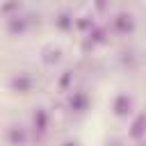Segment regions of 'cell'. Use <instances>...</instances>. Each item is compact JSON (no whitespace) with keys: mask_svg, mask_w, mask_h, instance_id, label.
<instances>
[{"mask_svg":"<svg viewBox=\"0 0 146 146\" xmlns=\"http://www.w3.org/2000/svg\"><path fill=\"white\" fill-rule=\"evenodd\" d=\"M34 84H36V80H34L30 73H25V71L14 73V75L9 78V82H7V87H9L14 94H30V91L34 89Z\"/></svg>","mask_w":146,"mask_h":146,"instance_id":"1","label":"cell"},{"mask_svg":"<svg viewBox=\"0 0 146 146\" xmlns=\"http://www.w3.org/2000/svg\"><path fill=\"white\" fill-rule=\"evenodd\" d=\"M132 107H135V100H132V96L125 94V91H119V94L114 96V100H112V112H114V116H119V119L130 116V114H132Z\"/></svg>","mask_w":146,"mask_h":146,"instance_id":"2","label":"cell"},{"mask_svg":"<svg viewBox=\"0 0 146 146\" xmlns=\"http://www.w3.org/2000/svg\"><path fill=\"white\" fill-rule=\"evenodd\" d=\"M30 25H32L30 16H25V14H21V11L7 18V32H9L11 36H23V34L30 30Z\"/></svg>","mask_w":146,"mask_h":146,"instance_id":"3","label":"cell"},{"mask_svg":"<svg viewBox=\"0 0 146 146\" xmlns=\"http://www.w3.org/2000/svg\"><path fill=\"white\" fill-rule=\"evenodd\" d=\"M89 105H91V98H89L87 91L75 89V91L68 94V110H71L73 114H84V112L89 110Z\"/></svg>","mask_w":146,"mask_h":146,"instance_id":"4","label":"cell"},{"mask_svg":"<svg viewBox=\"0 0 146 146\" xmlns=\"http://www.w3.org/2000/svg\"><path fill=\"white\" fill-rule=\"evenodd\" d=\"M5 139L9 146H27L30 141V135H27V128L21 125V123H11L5 132Z\"/></svg>","mask_w":146,"mask_h":146,"instance_id":"5","label":"cell"},{"mask_svg":"<svg viewBox=\"0 0 146 146\" xmlns=\"http://www.w3.org/2000/svg\"><path fill=\"white\" fill-rule=\"evenodd\" d=\"M112 27H114V32H119V34H132L135 27H137V23H135V16H132L130 11H119V14L114 16Z\"/></svg>","mask_w":146,"mask_h":146,"instance_id":"6","label":"cell"},{"mask_svg":"<svg viewBox=\"0 0 146 146\" xmlns=\"http://www.w3.org/2000/svg\"><path fill=\"white\" fill-rule=\"evenodd\" d=\"M41 62H43V66H48V68L57 66V64L62 62V48L55 46V43L43 46V50H41Z\"/></svg>","mask_w":146,"mask_h":146,"instance_id":"7","label":"cell"},{"mask_svg":"<svg viewBox=\"0 0 146 146\" xmlns=\"http://www.w3.org/2000/svg\"><path fill=\"white\" fill-rule=\"evenodd\" d=\"M32 123H34L36 135H43V132L48 130V112H46L43 107H36L34 114H32Z\"/></svg>","mask_w":146,"mask_h":146,"instance_id":"8","label":"cell"},{"mask_svg":"<svg viewBox=\"0 0 146 146\" xmlns=\"http://www.w3.org/2000/svg\"><path fill=\"white\" fill-rule=\"evenodd\" d=\"M55 27H57L59 32H71V30L75 27V18H73L68 11H62V14L55 16Z\"/></svg>","mask_w":146,"mask_h":146,"instance_id":"9","label":"cell"},{"mask_svg":"<svg viewBox=\"0 0 146 146\" xmlns=\"http://www.w3.org/2000/svg\"><path fill=\"white\" fill-rule=\"evenodd\" d=\"M146 135V112H141L135 121H132V128H130V137L132 139H141Z\"/></svg>","mask_w":146,"mask_h":146,"instance_id":"10","label":"cell"},{"mask_svg":"<svg viewBox=\"0 0 146 146\" xmlns=\"http://www.w3.org/2000/svg\"><path fill=\"white\" fill-rule=\"evenodd\" d=\"M21 7H23V0H5V2L0 5V16L9 18V16L18 14V11H21Z\"/></svg>","mask_w":146,"mask_h":146,"instance_id":"11","label":"cell"},{"mask_svg":"<svg viewBox=\"0 0 146 146\" xmlns=\"http://www.w3.org/2000/svg\"><path fill=\"white\" fill-rule=\"evenodd\" d=\"M75 27H80V30H87V27H94V21H89L87 16H82V18H75Z\"/></svg>","mask_w":146,"mask_h":146,"instance_id":"12","label":"cell"},{"mask_svg":"<svg viewBox=\"0 0 146 146\" xmlns=\"http://www.w3.org/2000/svg\"><path fill=\"white\" fill-rule=\"evenodd\" d=\"M71 71H64V75H62V80H59V89H66L68 87V82H71Z\"/></svg>","mask_w":146,"mask_h":146,"instance_id":"13","label":"cell"},{"mask_svg":"<svg viewBox=\"0 0 146 146\" xmlns=\"http://www.w3.org/2000/svg\"><path fill=\"white\" fill-rule=\"evenodd\" d=\"M96 9L98 11H105V0H96Z\"/></svg>","mask_w":146,"mask_h":146,"instance_id":"14","label":"cell"},{"mask_svg":"<svg viewBox=\"0 0 146 146\" xmlns=\"http://www.w3.org/2000/svg\"><path fill=\"white\" fill-rule=\"evenodd\" d=\"M107 146H121V141H119V139H110V141H107Z\"/></svg>","mask_w":146,"mask_h":146,"instance_id":"15","label":"cell"},{"mask_svg":"<svg viewBox=\"0 0 146 146\" xmlns=\"http://www.w3.org/2000/svg\"><path fill=\"white\" fill-rule=\"evenodd\" d=\"M62 146H80V144H78V141H73V139H68V141H64Z\"/></svg>","mask_w":146,"mask_h":146,"instance_id":"16","label":"cell"}]
</instances>
